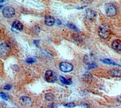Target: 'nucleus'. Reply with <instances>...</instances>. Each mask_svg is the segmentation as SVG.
<instances>
[{"label": "nucleus", "mask_w": 121, "mask_h": 108, "mask_svg": "<svg viewBox=\"0 0 121 108\" xmlns=\"http://www.w3.org/2000/svg\"><path fill=\"white\" fill-rule=\"evenodd\" d=\"M98 34L101 38L108 39L111 35L110 28L105 24L101 25L98 29Z\"/></svg>", "instance_id": "nucleus-1"}, {"label": "nucleus", "mask_w": 121, "mask_h": 108, "mask_svg": "<svg viewBox=\"0 0 121 108\" xmlns=\"http://www.w3.org/2000/svg\"><path fill=\"white\" fill-rule=\"evenodd\" d=\"M105 12L106 14L108 17H114L117 14V8L114 5L111 4V3H108L105 5Z\"/></svg>", "instance_id": "nucleus-2"}, {"label": "nucleus", "mask_w": 121, "mask_h": 108, "mask_svg": "<svg viewBox=\"0 0 121 108\" xmlns=\"http://www.w3.org/2000/svg\"><path fill=\"white\" fill-rule=\"evenodd\" d=\"M2 14L5 18H11L15 14V9L12 7L7 6L3 9Z\"/></svg>", "instance_id": "nucleus-3"}, {"label": "nucleus", "mask_w": 121, "mask_h": 108, "mask_svg": "<svg viewBox=\"0 0 121 108\" xmlns=\"http://www.w3.org/2000/svg\"><path fill=\"white\" fill-rule=\"evenodd\" d=\"M59 68H60V70L63 72H65V73H67V72H70L73 71V65L69 63V62H60V65H59Z\"/></svg>", "instance_id": "nucleus-4"}, {"label": "nucleus", "mask_w": 121, "mask_h": 108, "mask_svg": "<svg viewBox=\"0 0 121 108\" xmlns=\"http://www.w3.org/2000/svg\"><path fill=\"white\" fill-rule=\"evenodd\" d=\"M0 50H1V56L3 58L6 56L11 50V47L6 42H2L0 46Z\"/></svg>", "instance_id": "nucleus-5"}, {"label": "nucleus", "mask_w": 121, "mask_h": 108, "mask_svg": "<svg viewBox=\"0 0 121 108\" xmlns=\"http://www.w3.org/2000/svg\"><path fill=\"white\" fill-rule=\"evenodd\" d=\"M45 80L48 83H54L56 80V76H55V74L52 71L48 70L45 73Z\"/></svg>", "instance_id": "nucleus-6"}, {"label": "nucleus", "mask_w": 121, "mask_h": 108, "mask_svg": "<svg viewBox=\"0 0 121 108\" xmlns=\"http://www.w3.org/2000/svg\"><path fill=\"white\" fill-rule=\"evenodd\" d=\"M86 17L88 20L94 21L96 18V12L92 9H87L86 11Z\"/></svg>", "instance_id": "nucleus-7"}, {"label": "nucleus", "mask_w": 121, "mask_h": 108, "mask_svg": "<svg viewBox=\"0 0 121 108\" xmlns=\"http://www.w3.org/2000/svg\"><path fill=\"white\" fill-rule=\"evenodd\" d=\"M20 101L21 104H24L26 106H29L31 104V99L29 97L27 96H22L20 98Z\"/></svg>", "instance_id": "nucleus-8"}, {"label": "nucleus", "mask_w": 121, "mask_h": 108, "mask_svg": "<svg viewBox=\"0 0 121 108\" xmlns=\"http://www.w3.org/2000/svg\"><path fill=\"white\" fill-rule=\"evenodd\" d=\"M109 74L113 77H121V70L113 68L109 71Z\"/></svg>", "instance_id": "nucleus-9"}, {"label": "nucleus", "mask_w": 121, "mask_h": 108, "mask_svg": "<svg viewBox=\"0 0 121 108\" xmlns=\"http://www.w3.org/2000/svg\"><path fill=\"white\" fill-rule=\"evenodd\" d=\"M112 48L116 51H121V41L120 40H115L112 42L111 44Z\"/></svg>", "instance_id": "nucleus-10"}, {"label": "nucleus", "mask_w": 121, "mask_h": 108, "mask_svg": "<svg viewBox=\"0 0 121 108\" xmlns=\"http://www.w3.org/2000/svg\"><path fill=\"white\" fill-rule=\"evenodd\" d=\"M55 22V18L52 16H46L45 17V23L46 26H52V25H54Z\"/></svg>", "instance_id": "nucleus-11"}, {"label": "nucleus", "mask_w": 121, "mask_h": 108, "mask_svg": "<svg viewBox=\"0 0 121 108\" xmlns=\"http://www.w3.org/2000/svg\"><path fill=\"white\" fill-rule=\"evenodd\" d=\"M12 27L14 28V29H17V30H19V31H22V29H23L22 24L20 21H18V20H15V21L13 22Z\"/></svg>", "instance_id": "nucleus-12"}, {"label": "nucleus", "mask_w": 121, "mask_h": 108, "mask_svg": "<svg viewBox=\"0 0 121 108\" xmlns=\"http://www.w3.org/2000/svg\"><path fill=\"white\" fill-rule=\"evenodd\" d=\"M45 98L49 101H52L54 100V95L52 93H46L45 95Z\"/></svg>", "instance_id": "nucleus-13"}, {"label": "nucleus", "mask_w": 121, "mask_h": 108, "mask_svg": "<svg viewBox=\"0 0 121 108\" xmlns=\"http://www.w3.org/2000/svg\"><path fill=\"white\" fill-rule=\"evenodd\" d=\"M102 62H104L105 64H108V65H118L117 63H115L114 62H113L112 60H111L109 59H103L102 60Z\"/></svg>", "instance_id": "nucleus-14"}, {"label": "nucleus", "mask_w": 121, "mask_h": 108, "mask_svg": "<svg viewBox=\"0 0 121 108\" xmlns=\"http://www.w3.org/2000/svg\"><path fill=\"white\" fill-rule=\"evenodd\" d=\"M59 79H60V82H61L62 83H64V84H66V85H69V84H70L69 81L67 80L66 78H65V77H64L63 76H60Z\"/></svg>", "instance_id": "nucleus-15"}, {"label": "nucleus", "mask_w": 121, "mask_h": 108, "mask_svg": "<svg viewBox=\"0 0 121 108\" xmlns=\"http://www.w3.org/2000/svg\"><path fill=\"white\" fill-rule=\"evenodd\" d=\"M36 61H37L36 58H32V57H31V58H28L26 59V62L29 63V64H32V63L35 62Z\"/></svg>", "instance_id": "nucleus-16"}, {"label": "nucleus", "mask_w": 121, "mask_h": 108, "mask_svg": "<svg viewBox=\"0 0 121 108\" xmlns=\"http://www.w3.org/2000/svg\"><path fill=\"white\" fill-rule=\"evenodd\" d=\"M69 29H71L73 30H75V31H78V29H77V27L76 26H74L73 24H72V23H67V25Z\"/></svg>", "instance_id": "nucleus-17"}, {"label": "nucleus", "mask_w": 121, "mask_h": 108, "mask_svg": "<svg viewBox=\"0 0 121 108\" xmlns=\"http://www.w3.org/2000/svg\"><path fill=\"white\" fill-rule=\"evenodd\" d=\"M65 107H69V108H73L76 106V104H74L73 102H71V103H69V104H64Z\"/></svg>", "instance_id": "nucleus-18"}, {"label": "nucleus", "mask_w": 121, "mask_h": 108, "mask_svg": "<svg viewBox=\"0 0 121 108\" xmlns=\"http://www.w3.org/2000/svg\"><path fill=\"white\" fill-rule=\"evenodd\" d=\"M81 1L85 4H90V3H92L94 0H81Z\"/></svg>", "instance_id": "nucleus-19"}, {"label": "nucleus", "mask_w": 121, "mask_h": 108, "mask_svg": "<svg viewBox=\"0 0 121 108\" xmlns=\"http://www.w3.org/2000/svg\"><path fill=\"white\" fill-rule=\"evenodd\" d=\"M1 97H2V98H3L4 100H8L7 95L4 93H3V92H1Z\"/></svg>", "instance_id": "nucleus-20"}, {"label": "nucleus", "mask_w": 121, "mask_h": 108, "mask_svg": "<svg viewBox=\"0 0 121 108\" xmlns=\"http://www.w3.org/2000/svg\"><path fill=\"white\" fill-rule=\"evenodd\" d=\"M11 88V86L10 85H7V86H5L4 87V89H5V90H10Z\"/></svg>", "instance_id": "nucleus-21"}, {"label": "nucleus", "mask_w": 121, "mask_h": 108, "mask_svg": "<svg viewBox=\"0 0 121 108\" xmlns=\"http://www.w3.org/2000/svg\"><path fill=\"white\" fill-rule=\"evenodd\" d=\"M40 43V41H38V40H35L34 41V44L37 46V47H38V44Z\"/></svg>", "instance_id": "nucleus-22"}, {"label": "nucleus", "mask_w": 121, "mask_h": 108, "mask_svg": "<svg viewBox=\"0 0 121 108\" xmlns=\"http://www.w3.org/2000/svg\"><path fill=\"white\" fill-rule=\"evenodd\" d=\"M117 101H118L119 102L121 103V96H119V97L117 98Z\"/></svg>", "instance_id": "nucleus-23"}, {"label": "nucleus", "mask_w": 121, "mask_h": 108, "mask_svg": "<svg viewBox=\"0 0 121 108\" xmlns=\"http://www.w3.org/2000/svg\"><path fill=\"white\" fill-rule=\"evenodd\" d=\"M4 1H6V0H1V2L2 3L3 2H4Z\"/></svg>", "instance_id": "nucleus-24"}]
</instances>
